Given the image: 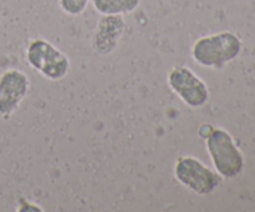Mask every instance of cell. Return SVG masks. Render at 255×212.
<instances>
[{
    "mask_svg": "<svg viewBox=\"0 0 255 212\" xmlns=\"http://www.w3.org/2000/svg\"><path fill=\"white\" fill-rule=\"evenodd\" d=\"M242 51V40L232 31L203 35L193 42L191 55L197 65L207 69H221L233 61Z\"/></svg>",
    "mask_w": 255,
    "mask_h": 212,
    "instance_id": "obj_1",
    "label": "cell"
},
{
    "mask_svg": "<svg viewBox=\"0 0 255 212\" xmlns=\"http://www.w3.org/2000/svg\"><path fill=\"white\" fill-rule=\"evenodd\" d=\"M204 141L214 170L222 179H233L241 174L244 167V156L227 130L213 126Z\"/></svg>",
    "mask_w": 255,
    "mask_h": 212,
    "instance_id": "obj_2",
    "label": "cell"
},
{
    "mask_svg": "<svg viewBox=\"0 0 255 212\" xmlns=\"http://www.w3.org/2000/svg\"><path fill=\"white\" fill-rule=\"evenodd\" d=\"M25 60L34 71L50 81L62 80L67 76L71 67L67 55L42 37H36L29 42Z\"/></svg>",
    "mask_w": 255,
    "mask_h": 212,
    "instance_id": "obj_3",
    "label": "cell"
},
{
    "mask_svg": "<svg viewBox=\"0 0 255 212\" xmlns=\"http://www.w3.org/2000/svg\"><path fill=\"white\" fill-rule=\"evenodd\" d=\"M177 182L198 196L211 195L221 186L222 177L214 169L192 155H181L173 166Z\"/></svg>",
    "mask_w": 255,
    "mask_h": 212,
    "instance_id": "obj_4",
    "label": "cell"
},
{
    "mask_svg": "<svg viewBox=\"0 0 255 212\" xmlns=\"http://www.w3.org/2000/svg\"><path fill=\"white\" fill-rule=\"evenodd\" d=\"M167 84L191 109H201L209 101L208 85L186 65H173L167 74Z\"/></svg>",
    "mask_w": 255,
    "mask_h": 212,
    "instance_id": "obj_5",
    "label": "cell"
},
{
    "mask_svg": "<svg viewBox=\"0 0 255 212\" xmlns=\"http://www.w3.org/2000/svg\"><path fill=\"white\" fill-rule=\"evenodd\" d=\"M30 90V79L24 71L7 69L0 75V119L9 120L16 112Z\"/></svg>",
    "mask_w": 255,
    "mask_h": 212,
    "instance_id": "obj_6",
    "label": "cell"
},
{
    "mask_svg": "<svg viewBox=\"0 0 255 212\" xmlns=\"http://www.w3.org/2000/svg\"><path fill=\"white\" fill-rule=\"evenodd\" d=\"M126 31L124 15H101L91 37V49L100 56L112 54Z\"/></svg>",
    "mask_w": 255,
    "mask_h": 212,
    "instance_id": "obj_7",
    "label": "cell"
},
{
    "mask_svg": "<svg viewBox=\"0 0 255 212\" xmlns=\"http://www.w3.org/2000/svg\"><path fill=\"white\" fill-rule=\"evenodd\" d=\"M91 2L101 15H126L138 9L141 0H91Z\"/></svg>",
    "mask_w": 255,
    "mask_h": 212,
    "instance_id": "obj_8",
    "label": "cell"
},
{
    "mask_svg": "<svg viewBox=\"0 0 255 212\" xmlns=\"http://www.w3.org/2000/svg\"><path fill=\"white\" fill-rule=\"evenodd\" d=\"M91 0H59V6L65 14L70 16L81 15L86 10Z\"/></svg>",
    "mask_w": 255,
    "mask_h": 212,
    "instance_id": "obj_9",
    "label": "cell"
},
{
    "mask_svg": "<svg viewBox=\"0 0 255 212\" xmlns=\"http://www.w3.org/2000/svg\"><path fill=\"white\" fill-rule=\"evenodd\" d=\"M16 211L19 212H44L45 210L42 209L40 205L35 204V202L30 201V200L24 199H19V204H17V209Z\"/></svg>",
    "mask_w": 255,
    "mask_h": 212,
    "instance_id": "obj_10",
    "label": "cell"
},
{
    "mask_svg": "<svg viewBox=\"0 0 255 212\" xmlns=\"http://www.w3.org/2000/svg\"><path fill=\"white\" fill-rule=\"evenodd\" d=\"M212 129H213V125H211V124H203V125H201V127H199V130H198L199 136H201L202 139L204 140L207 136H208L209 132L212 131Z\"/></svg>",
    "mask_w": 255,
    "mask_h": 212,
    "instance_id": "obj_11",
    "label": "cell"
}]
</instances>
